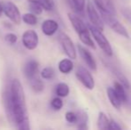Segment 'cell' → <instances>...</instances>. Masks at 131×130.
Instances as JSON below:
<instances>
[{
    "label": "cell",
    "instance_id": "cell-8",
    "mask_svg": "<svg viewBox=\"0 0 131 130\" xmlns=\"http://www.w3.org/2000/svg\"><path fill=\"white\" fill-rule=\"evenodd\" d=\"M58 39L61 45H62V49H63L64 53L66 54V55L71 60L76 59L77 57L76 47H75L74 44H73L72 40L71 39V38L67 34H65V33L61 32L58 36Z\"/></svg>",
    "mask_w": 131,
    "mask_h": 130
},
{
    "label": "cell",
    "instance_id": "cell-28",
    "mask_svg": "<svg viewBox=\"0 0 131 130\" xmlns=\"http://www.w3.org/2000/svg\"><path fill=\"white\" fill-rule=\"evenodd\" d=\"M29 10H30V13L36 14V15H39L43 12V8L35 3H29Z\"/></svg>",
    "mask_w": 131,
    "mask_h": 130
},
{
    "label": "cell",
    "instance_id": "cell-3",
    "mask_svg": "<svg viewBox=\"0 0 131 130\" xmlns=\"http://www.w3.org/2000/svg\"><path fill=\"white\" fill-rule=\"evenodd\" d=\"M97 10H98V9H97ZM98 12L100 13V15H101V17H102L104 22L106 23L114 32L117 33L119 36L123 37V38H130L127 29L116 19L115 14L104 12V11H101V10H98Z\"/></svg>",
    "mask_w": 131,
    "mask_h": 130
},
{
    "label": "cell",
    "instance_id": "cell-4",
    "mask_svg": "<svg viewBox=\"0 0 131 130\" xmlns=\"http://www.w3.org/2000/svg\"><path fill=\"white\" fill-rule=\"evenodd\" d=\"M89 31L91 33L92 37L94 38V39L95 40V42L97 43L98 46L101 48V50L104 52V54L108 57L112 56V48L110 45V42L108 41V39L106 38V37L103 34L102 30H98V29L95 28L94 26H90Z\"/></svg>",
    "mask_w": 131,
    "mask_h": 130
},
{
    "label": "cell",
    "instance_id": "cell-30",
    "mask_svg": "<svg viewBox=\"0 0 131 130\" xmlns=\"http://www.w3.org/2000/svg\"><path fill=\"white\" fill-rule=\"evenodd\" d=\"M121 14L125 17V19L129 23H131V8L126 7V8L121 9Z\"/></svg>",
    "mask_w": 131,
    "mask_h": 130
},
{
    "label": "cell",
    "instance_id": "cell-20",
    "mask_svg": "<svg viewBox=\"0 0 131 130\" xmlns=\"http://www.w3.org/2000/svg\"><path fill=\"white\" fill-rule=\"evenodd\" d=\"M29 83H30V87L32 88V90L36 93H41L42 91L45 88V85H44V82L42 81V79L40 78H38V76L35 77V78H31L30 80H29Z\"/></svg>",
    "mask_w": 131,
    "mask_h": 130
},
{
    "label": "cell",
    "instance_id": "cell-18",
    "mask_svg": "<svg viewBox=\"0 0 131 130\" xmlns=\"http://www.w3.org/2000/svg\"><path fill=\"white\" fill-rule=\"evenodd\" d=\"M113 88L115 89L116 93H117V94L119 96V97L121 99L122 103H125V102H128V96H127V92H126L127 89L125 88V87L122 84L119 83V81L115 82V83H114Z\"/></svg>",
    "mask_w": 131,
    "mask_h": 130
},
{
    "label": "cell",
    "instance_id": "cell-9",
    "mask_svg": "<svg viewBox=\"0 0 131 130\" xmlns=\"http://www.w3.org/2000/svg\"><path fill=\"white\" fill-rule=\"evenodd\" d=\"M23 46L28 50H34L38 45V35L35 30H28L23 32L21 37Z\"/></svg>",
    "mask_w": 131,
    "mask_h": 130
},
{
    "label": "cell",
    "instance_id": "cell-12",
    "mask_svg": "<svg viewBox=\"0 0 131 130\" xmlns=\"http://www.w3.org/2000/svg\"><path fill=\"white\" fill-rule=\"evenodd\" d=\"M78 51L80 54V57L83 59V61L85 62L86 65L88 66V68H90V69L95 71L97 69L96 63H95V60L94 58V56L92 55V54L83 45H78Z\"/></svg>",
    "mask_w": 131,
    "mask_h": 130
},
{
    "label": "cell",
    "instance_id": "cell-29",
    "mask_svg": "<svg viewBox=\"0 0 131 130\" xmlns=\"http://www.w3.org/2000/svg\"><path fill=\"white\" fill-rule=\"evenodd\" d=\"M17 36L14 33H7L5 36V40L6 43L10 44V45H14L17 42Z\"/></svg>",
    "mask_w": 131,
    "mask_h": 130
},
{
    "label": "cell",
    "instance_id": "cell-15",
    "mask_svg": "<svg viewBox=\"0 0 131 130\" xmlns=\"http://www.w3.org/2000/svg\"><path fill=\"white\" fill-rule=\"evenodd\" d=\"M106 93H107V96H108V99H109V101H110L111 104H112L115 109H117V110L121 109V105H122V102H121L119 96H118L117 93H116L115 89H114L113 87H108L106 90Z\"/></svg>",
    "mask_w": 131,
    "mask_h": 130
},
{
    "label": "cell",
    "instance_id": "cell-26",
    "mask_svg": "<svg viewBox=\"0 0 131 130\" xmlns=\"http://www.w3.org/2000/svg\"><path fill=\"white\" fill-rule=\"evenodd\" d=\"M73 7L79 13H82L86 6V0H71Z\"/></svg>",
    "mask_w": 131,
    "mask_h": 130
},
{
    "label": "cell",
    "instance_id": "cell-5",
    "mask_svg": "<svg viewBox=\"0 0 131 130\" xmlns=\"http://www.w3.org/2000/svg\"><path fill=\"white\" fill-rule=\"evenodd\" d=\"M2 6H3V13L12 22L17 25L21 23V15L19 8L15 4L11 1H5L2 4Z\"/></svg>",
    "mask_w": 131,
    "mask_h": 130
},
{
    "label": "cell",
    "instance_id": "cell-25",
    "mask_svg": "<svg viewBox=\"0 0 131 130\" xmlns=\"http://www.w3.org/2000/svg\"><path fill=\"white\" fill-rule=\"evenodd\" d=\"M62 106H63V102H62V98L59 96L53 98L51 101V107L55 111H60L62 108Z\"/></svg>",
    "mask_w": 131,
    "mask_h": 130
},
{
    "label": "cell",
    "instance_id": "cell-23",
    "mask_svg": "<svg viewBox=\"0 0 131 130\" xmlns=\"http://www.w3.org/2000/svg\"><path fill=\"white\" fill-rule=\"evenodd\" d=\"M21 21L28 25L34 26L38 22V18H37L36 14H32V13H26L21 16Z\"/></svg>",
    "mask_w": 131,
    "mask_h": 130
},
{
    "label": "cell",
    "instance_id": "cell-31",
    "mask_svg": "<svg viewBox=\"0 0 131 130\" xmlns=\"http://www.w3.org/2000/svg\"><path fill=\"white\" fill-rule=\"evenodd\" d=\"M109 130H121L122 127L119 126V124L118 122H116L114 120H110L109 122Z\"/></svg>",
    "mask_w": 131,
    "mask_h": 130
},
{
    "label": "cell",
    "instance_id": "cell-13",
    "mask_svg": "<svg viewBox=\"0 0 131 130\" xmlns=\"http://www.w3.org/2000/svg\"><path fill=\"white\" fill-rule=\"evenodd\" d=\"M59 29V24L56 21L53 19H47L43 21L41 25V30L44 35L51 37L54 35Z\"/></svg>",
    "mask_w": 131,
    "mask_h": 130
},
{
    "label": "cell",
    "instance_id": "cell-16",
    "mask_svg": "<svg viewBox=\"0 0 131 130\" xmlns=\"http://www.w3.org/2000/svg\"><path fill=\"white\" fill-rule=\"evenodd\" d=\"M74 64L71 59H62L58 63V69L62 74H69L72 71Z\"/></svg>",
    "mask_w": 131,
    "mask_h": 130
},
{
    "label": "cell",
    "instance_id": "cell-6",
    "mask_svg": "<svg viewBox=\"0 0 131 130\" xmlns=\"http://www.w3.org/2000/svg\"><path fill=\"white\" fill-rule=\"evenodd\" d=\"M86 14H88L89 21H91L92 26L103 31L104 28V22L101 15L99 14L98 10H96V7L94 5L93 2L88 1L86 3Z\"/></svg>",
    "mask_w": 131,
    "mask_h": 130
},
{
    "label": "cell",
    "instance_id": "cell-24",
    "mask_svg": "<svg viewBox=\"0 0 131 130\" xmlns=\"http://www.w3.org/2000/svg\"><path fill=\"white\" fill-rule=\"evenodd\" d=\"M55 75V71L52 67H46L40 72V77H41L43 79L49 80L52 79Z\"/></svg>",
    "mask_w": 131,
    "mask_h": 130
},
{
    "label": "cell",
    "instance_id": "cell-10",
    "mask_svg": "<svg viewBox=\"0 0 131 130\" xmlns=\"http://www.w3.org/2000/svg\"><path fill=\"white\" fill-rule=\"evenodd\" d=\"M104 65L106 66V68L112 73V74L115 76V78L118 79V81L119 83H121L123 86L125 87V88L127 90H130V83L128 81V79L127 78V77L124 75V73L121 70L119 67L117 65H115L114 63H111V62L108 61H104Z\"/></svg>",
    "mask_w": 131,
    "mask_h": 130
},
{
    "label": "cell",
    "instance_id": "cell-2",
    "mask_svg": "<svg viewBox=\"0 0 131 130\" xmlns=\"http://www.w3.org/2000/svg\"><path fill=\"white\" fill-rule=\"evenodd\" d=\"M68 18H69L74 30L78 34L80 41L84 45H88V46L91 47L93 49H95V45L93 41V38H91L89 29L84 23L82 19L80 17H79L77 14H72V13H69L68 14Z\"/></svg>",
    "mask_w": 131,
    "mask_h": 130
},
{
    "label": "cell",
    "instance_id": "cell-19",
    "mask_svg": "<svg viewBox=\"0 0 131 130\" xmlns=\"http://www.w3.org/2000/svg\"><path fill=\"white\" fill-rule=\"evenodd\" d=\"M55 94L57 96L62 98V97H67L70 94V87L66 83L61 82L58 83L55 87Z\"/></svg>",
    "mask_w": 131,
    "mask_h": 130
},
{
    "label": "cell",
    "instance_id": "cell-22",
    "mask_svg": "<svg viewBox=\"0 0 131 130\" xmlns=\"http://www.w3.org/2000/svg\"><path fill=\"white\" fill-rule=\"evenodd\" d=\"M29 3H35L41 6L43 10L52 11L54 8V3L53 0H28Z\"/></svg>",
    "mask_w": 131,
    "mask_h": 130
},
{
    "label": "cell",
    "instance_id": "cell-27",
    "mask_svg": "<svg viewBox=\"0 0 131 130\" xmlns=\"http://www.w3.org/2000/svg\"><path fill=\"white\" fill-rule=\"evenodd\" d=\"M77 119H78L77 113L73 112V111H67V112L65 113V120H66V121L69 122V123L76 124Z\"/></svg>",
    "mask_w": 131,
    "mask_h": 130
},
{
    "label": "cell",
    "instance_id": "cell-7",
    "mask_svg": "<svg viewBox=\"0 0 131 130\" xmlns=\"http://www.w3.org/2000/svg\"><path fill=\"white\" fill-rule=\"evenodd\" d=\"M75 75H76V78H78L79 81L86 88L89 89V90H93L95 87V79L88 69H86L83 66H78L76 69Z\"/></svg>",
    "mask_w": 131,
    "mask_h": 130
},
{
    "label": "cell",
    "instance_id": "cell-11",
    "mask_svg": "<svg viewBox=\"0 0 131 130\" xmlns=\"http://www.w3.org/2000/svg\"><path fill=\"white\" fill-rule=\"evenodd\" d=\"M38 69H39V63H38V62L34 59H31L25 63L23 70L25 78L28 80H30L31 78L38 76Z\"/></svg>",
    "mask_w": 131,
    "mask_h": 130
},
{
    "label": "cell",
    "instance_id": "cell-32",
    "mask_svg": "<svg viewBox=\"0 0 131 130\" xmlns=\"http://www.w3.org/2000/svg\"><path fill=\"white\" fill-rule=\"evenodd\" d=\"M3 14V6H2V4H0V16Z\"/></svg>",
    "mask_w": 131,
    "mask_h": 130
},
{
    "label": "cell",
    "instance_id": "cell-14",
    "mask_svg": "<svg viewBox=\"0 0 131 130\" xmlns=\"http://www.w3.org/2000/svg\"><path fill=\"white\" fill-rule=\"evenodd\" d=\"M93 1L95 2L98 10L116 14L115 6L112 0H93Z\"/></svg>",
    "mask_w": 131,
    "mask_h": 130
},
{
    "label": "cell",
    "instance_id": "cell-21",
    "mask_svg": "<svg viewBox=\"0 0 131 130\" xmlns=\"http://www.w3.org/2000/svg\"><path fill=\"white\" fill-rule=\"evenodd\" d=\"M109 122L110 120L107 115L103 111H100L98 114V120H97V127L100 130H106L109 127Z\"/></svg>",
    "mask_w": 131,
    "mask_h": 130
},
{
    "label": "cell",
    "instance_id": "cell-17",
    "mask_svg": "<svg viewBox=\"0 0 131 130\" xmlns=\"http://www.w3.org/2000/svg\"><path fill=\"white\" fill-rule=\"evenodd\" d=\"M77 127L79 129H88V117L85 111H79L77 112Z\"/></svg>",
    "mask_w": 131,
    "mask_h": 130
},
{
    "label": "cell",
    "instance_id": "cell-1",
    "mask_svg": "<svg viewBox=\"0 0 131 130\" xmlns=\"http://www.w3.org/2000/svg\"><path fill=\"white\" fill-rule=\"evenodd\" d=\"M3 98L7 118L14 122L19 130H29L26 96L19 79H13L8 92L4 94Z\"/></svg>",
    "mask_w": 131,
    "mask_h": 130
}]
</instances>
